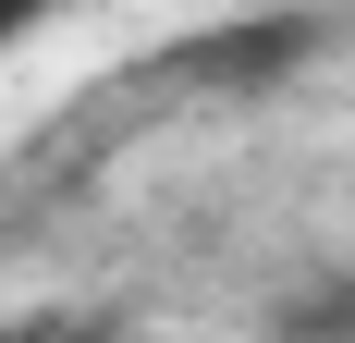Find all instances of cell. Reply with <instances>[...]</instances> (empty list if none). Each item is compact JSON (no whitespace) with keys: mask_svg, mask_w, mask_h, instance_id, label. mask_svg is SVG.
Instances as JSON below:
<instances>
[{"mask_svg":"<svg viewBox=\"0 0 355 343\" xmlns=\"http://www.w3.org/2000/svg\"><path fill=\"white\" fill-rule=\"evenodd\" d=\"M37 12H49V0H0V49H12V37H25Z\"/></svg>","mask_w":355,"mask_h":343,"instance_id":"obj_2","label":"cell"},{"mask_svg":"<svg viewBox=\"0 0 355 343\" xmlns=\"http://www.w3.org/2000/svg\"><path fill=\"white\" fill-rule=\"evenodd\" d=\"M282 343H355V282H331V294L282 307Z\"/></svg>","mask_w":355,"mask_h":343,"instance_id":"obj_1","label":"cell"}]
</instances>
